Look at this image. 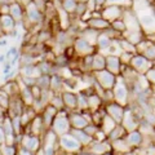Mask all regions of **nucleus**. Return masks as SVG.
<instances>
[{
	"instance_id": "1",
	"label": "nucleus",
	"mask_w": 155,
	"mask_h": 155,
	"mask_svg": "<svg viewBox=\"0 0 155 155\" xmlns=\"http://www.w3.org/2000/svg\"><path fill=\"white\" fill-rule=\"evenodd\" d=\"M52 130L56 134H66L70 132V128H71V124H70V119L69 116L66 115V111L62 109L58 111V114L56 115L54 120H53L52 123Z\"/></svg>"
},
{
	"instance_id": "2",
	"label": "nucleus",
	"mask_w": 155,
	"mask_h": 155,
	"mask_svg": "<svg viewBox=\"0 0 155 155\" xmlns=\"http://www.w3.org/2000/svg\"><path fill=\"white\" fill-rule=\"evenodd\" d=\"M93 75H94V79L98 83V85L102 88L104 91L106 89H113L114 85H115V81H116V78L114 74H111L110 71L107 70H100V71H93Z\"/></svg>"
},
{
	"instance_id": "3",
	"label": "nucleus",
	"mask_w": 155,
	"mask_h": 155,
	"mask_svg": "<svg viewBox=\"0 0 155 155\" xmlns=\"http://www.w3.org/2000/svg\"><path fill=\"white\" fill-rule=\"evenodd\" d=\"M27 106L23 104V101L21 100L19 94L9 97V104L7 109V116L8 118H14V116H21L25 113Z\"/></svg>"
},
{
	"instance_id": "4",
	"label": "nucleus",
	"mask_w": 155,
	"mask_h": 155,
	"mask_svg": "<svg viewBox=\"0 0 155 155\" xmlns=\"http://www.w3.org/2000/svg\"><path fill=\"white\" fill-rule=\"evenodd\" d=\"M127 83H124L123 79H116L115 85L113 88V93H114V102L124 106L128 102V88H127Z\"/></svg>"
},
{
	"instance_id": "5",
	"label": "nucleus",
	"mask_w": 155,
	"mask_h": 155,
	"mask_svg": "<svg viewBox=\"0 0 155 155\" xmlns=\"http://www.w3.org/2000/svg\"><path fill=\"white\" fill-rule=\"evenodd\" d=\"M123 11H124V8L119 7V5H109V4H106V5L101 9V16H102V18H105L106 21H109L111 23L113 21H115V19L122 17Z\"/></svg>"
},
{
	"instance_id": "6",
	"label": "nucleus",
	"mask_w": 155,
	"mask_h": 155,
	"mask_svg": "<svg viewBox=\"0 0 155 155\" xmlns=\"http://www.w3.org/2000/svg\"><path fill=\"white\" fill-rule=\"evenodd\" d=\"M106 114H107L111 119H114V122L116 124H120L123 120V116H124V107L122 105L116 104V102H110L106 105Z\"/></svg>"
},
{
	"instance_id": "7",
	"label": "nucleus",
	"mask_w": 155,
	"mask_h": 155,
	"mask_svg": "<svg viewBox=\"0 0 155 155\" xmlns=\"http://www.w3.org/2000/svg\"><path fill=\"white\" fill-rule=\"evenodd\" d=\"M43 14L41 12H39L36 7L32 3H30L25 8V17H23L22 21H28L30 25H34V23H40L43 19Z\"/></svg>"
},
{
	"instance_id": "8",
	"label": "nucleus",
	"mask_w": 155,
	"mask_h": 155,
	"mask_svg": "<svg viewBox=\"0 0 155 155\" xmlns=\"http://www.w3.org/2000/svg\"><path fill=\"white\" fill-rule=\"evenodd\" d=\"M74 49L78 54H83V57H84V56H88V54H93L96 48L92 44H89L87 40H84V39L76 38L74 40Z\"/></svg>"
},
{
	"instance_id": "9",
	"label": "nucleus",
	"mask_w": 155,
	"mask_h": 155,
	"mask_svg": "<svg viewBox=\"0 0 155 155\" xmlns=\"http://www.w3.org/2000/svg\"><path fill=\"white\" fill-rule=\"evenodd\" d=\"M120 69H122V61H120L119 56H106V70L116 76L118 74H120Z\"/></svg>"
},
{
	"instance_id": "10",
	"label": "nucleus",
	"mask_w": 155,
	"mask_h": 155,
	"mask_svg": "<svg viewBox=\"0 0 155 155\" xmlns=\"http://www.w3.org/2000/svg\"><path fill=\"white\" fill-rule=\"evenodd\" d=\"M87 26L93 28L96 31H98V32H102L104 30L110 27V22L106 21L102 17H91L88 21H87Z\"/></svg>"
},
{
	"instance_id": "11",
	"label": "nucleus",
	"mask_w": 155,
	"mask_h": 155,
	"mask_svg": "<svg viewBox=\"0 0 155 155\" xmlns=\"http://www.w3.org/2000/svg\"><path fill=\"white\" fill-rule=\"evenodd\" d=\"M147 64H149L147 58L145 56H138V54H134L132 57V60H130V62H129L130 67H132L134 71H138V72L146 71L147 70V67H146Z\"/></svg>"
},
{
	"instance_id": "12",
	"label": "nucleus",
	"mask_w": 155,
	"mask_h": 155,
	"mask_svg": "<svg viewBox=\"0 0 155 155\" xmlns=\"http://www.w3.org/2000/svg\"><path fill=\"white\" fill-rule=\"evenodd\" d=\"M70 119V124H71V128H75V129H83L87 124H89V122L87 120L85 115L83 113H74L69 116Z\"/></svg>"
},
{
	"instance_id": "13",
	"label": "nucleus",
	"mask_w": 155,
	"mask_h": 155,
	"mask_svg": "<svg viewBox=\"0 0 155 155\" xmlns=\"http://www.w3.org/2000/svg\"><path fill=\"white\" fill-rule=\"evenodd\" d=\"M62 100H64V106L66 110H78V96L74 94L72 92H64L61 93Z\"/></svg>"
},
{
	"instance_id": "14",
	"label": "nucleus",
	"mask_w": 155,
	"mask_h": 155,
	"mask_svg": "<svg viewBox=\"0 0 155 155\" xmlns=\"http://www.w3.org/2000/svg\"><path fill=\"white\" fill-rule=\"evenodd\" d=\"M0 22H2V30L5 36L9 35V32L13 31L17 25V22L14 21L11 14H3V16H0Z\"/></svg>"
},
{
	"instance_id": "15",
	"label": "nucleus",
	"mask_w": 155,
	"mask_h": 155,
	"mask_svg": "<svg viewBox=\"0 0 155 155\" xmlns=\"http://www.w3.org/2000/svg\"><path fill=\"white\" fill-rule=\"evenodd\" d=\"M9 14L13 17L16 22H22L23 17H25V8L18 5L17 3H11L9 4Z\"/></svg>"
},
{
	"instance_id": "16",
	"label": "nucleus",
	"mask_w": 155,
	"mask_h": 155,
	"mask_svg": "<svg viewBox=\"0 0 155 155\" xmlns=\"http://www.w3.org/2000/svg\"><path fill=\"white\" fill-rule=\"evenodd\" d=\"M106 69V56L93 53V62H92V71H100Z\"/></svg>"
},
{
	"instance_id": "17",
	"label": "nucleus",
	"mask_w": 155,
	"mask_h": 155,
	"mask_svg": "<svg viewBox=\"0 0 155 155\" xmlns=\"http://www.w3.org/2000/svg\"><path fill=\"white\" fill-rule=\"evenodd\" d=\"M64 85V79L58 75H52L51 76V83H49V89L53 93H60L61 88Z\"/></svg>"
},
{
	"instance_id": "18",
	"label": "nucleus",
	"mask_w": 155,
	"mask_h": 155,
	"mask_svg": "<svg viewBox=\"0 0 155 155\" xmlns=\"http://www.w3.org/2000/svg\"><path fill=\"white\" fill-rule=\"evenodd\" d=\"M111 44H113V40H111L110 38H107L106 35H104L102 32H101L100 35H98V38H97L96 47H98L100 51H102V49H109Z\"/></svg>"
},
{
	"instance_id": "19",
	"label": "nucleus",
	"mask_w": 155,
	"mask_h": 155,
	"mask_svg": "<svg viewBox=\"0 0 155 155\" xmlns=\"http://www.w3.org/2000/svg\"><path fill=\"white\" fill-rule=\"evenodd\" d=\"M78 5L76 0H61V7L65 12H67L69 14H72L75 12V8Z\"/></svg>"
},
{
	"instance_id": "20",
	"label": "nucleus",
	"mask_w": 155,
	"mask_h": 155,
	"mask_svg": "<svg viewBox=\"0 0 155 155\" xmlns=\"http://www.w3.org/2000/svg\"><path fill=\"white\" fill-rule=\"evenodd\" d=\"M49 83H51V76L49 75H39L36 78V83L40 89H49Z\"/></svg>"
},
{
	"instance_id": "21",
	"label": "nucleus",
	"mask_w": 155,
	"mask_h": 155,
	"mask_svg": "<svg viewBox=\"0 0 155 155\" xmlns=\"http://www.w3.org/2000/svg\"><path fill=\"white\" fill-rule=\"evenodd\" d=\"M110 26L113 27L115 31H118L120 34H123L124 31H127V27H125V23H124V21L122 19V17L118 18V19H115V21H113V22L110 23Z\"/></svg>"
},
{
	"instance_id": "22",
	"label": "nucleus",
	"mask_w": 155,
	"mask_h": 155,
	"mask_svg": "<svg viewBox=\"0 0 155 155\" xmlns=\"http://www.w3.org/2000/svg\"><path fill=\"white\" fill-rule=\"evenodd\" d=\"M106 4H109V5H119L122 8H130L132 0H106Z\"/></svg>"
},
{
	"instance_id": "23",
	"label": "nucleus",
	"mask_w": 155,
	"mask_h": 155,
	"mask_svg": "<svg viewBox=\"0 0 155 155\" xmlns=\"http://www.w3.org/2000/svg\"><path fill=\"white\" fill-rule=\"evenodd\" d=\"M0 150H2V154L3 155H17V151H16V147H14V145L2 143V145H0Z\"/></svg>"
},
{
	"instance_id": "24",
	"label": "nucleus",
	"mask_w": 155,
	"mask_h": 155,
	"mask_svg": "<svg viewBox=\"0 0 155 155\" xmlns=\"http://www.w3.org/2000/svg\"><path fill=\"white\" fill-rule=\"evenodd\" d=\"M31 3L36 7V9L39 12H41L43 14H44L45 9H47V4H48L45 0H31Z\"/></svg>"
},
{
	"instance_id": "25",
	"label": "nucleus",
	"mask_w": 155,
	"mask_h": 155,
	"mask_svg": "<svg viewBox=\"0 0 155 155\" xmlns=\"http://www.w3.org/2000/svg\"><path fill=\"white\" fill-rule=\"evenodd\" d=\"M16 54H18V49L16 47H12L11 49H9L7 53H5V57H7V61H11L12 58L16 56Z\"/></svg>"
},
{
	"instance_id": "26",
	"label": "nucleus",
	"mask_w": 155,
	"mask_h": 155,
	"mask_svg": "<svg viewBox=\"0 0 155 155\" xmlns=\"http://www.w3.org/2000/svg\"><path fill=\"white\" fill-rule=\"evenodd\" d=\"M13 2H14V3H17L18 5H21L22 8H26L28 4L31 3V0H13Z\"/></svg>"
},
{
	"instance_id": "27",
	"label": "nucleus",
	"mask_w": 155,
	"mask_h": 155,
	"mask_svg": "<svg viewBox=\"0 0 155 155\" xmlns=\"http://www.w3.org/2000/svg\"><path fill=\"white\" fill-rule=\"evenodd\" d=\"M94 3H96L97 11H101V9L106 5V0H94Z\"/></svg>"
},
{
	"instance_id": "28",
	"label": "nucleus",
	"mask_w": 155,
	"mask_h": 155,
	"mask_svg": "<svg viewBox=\"0 0 155 155\" xmlns=\"http://www.w3.org/2000/svg\"><path fill=\"white\" fill-rule=\"evenodd\" d=\"M4 140H5V133H4V130H3V127L0 125V145L4 143Z\"/></svg>"
},
{
	"instance_id": "29",
	"label": "nucleus",
	"mask_w": 155,
	"mask_h": 155,
	"mask_svg": "<svg viewBox=\"0 0 155 155\" xmlns=\"http://www.w3.org/2000/svg\"><path fill=\"white\" fill-rule=\"evenodd\" d=\"M5 116H7V109L0 106V118H5Z\"/></svg>"
},
{
	"instance_id": "30",
	"label": "nucleus",
	"mask_w": 155,
	"mask_h": 155,
	"mask_svg": "<svg viewBox=\"0 0 155 155\" xmlns=\"http://www.w3.org/2000/svg\"><path fill=\"white\" fill-rule=\"evenodd\" d=\"M5 62H7V57H5V54H0V65L5 64Z\"/></svg>"
},
{
	"instance_id": "31",
	"label": "nucleus",
	"mask_w": 155,
	"mask_h": 155,
	"mask_svg": "<svg viewBox=\"0 0 155 155\" xmlns=\"http://www.w3.org/2000/svg\"><path fill=\"white\" fill-rule=\"evenodd\" d=\"M78 3H83V4H87V2H88V0H76Z\"/></svg>"
},
{
	"instance_id": "32",
	"label": "nucleus",
	"mask_w": 155,
	"mask_h": 155,
	"mask_svg": "<svg viewBox=\"0 0 155 155\" xmlns=\"http://www.w3.org/2000/svg\"><path fill=\"white\" fill-rule=\"evenodd\" d=\"M0 155H3V154H2V150H0Z\"/></svg>"
},
{
	"instance_id": "33",
	"label": "nucleus",
	"mask_w": 155,
	"mask_h": 155,
	"mask_svg": "<svg viewBox=\"0 0 155 155\" xmlns=\"http://www.w3.org/2000/svg\"><path fill=\"white\" fill-rule=\"evenodd\" d=\"M150 2H151V0H150Z\"/></svg>"
}]
</instances>
